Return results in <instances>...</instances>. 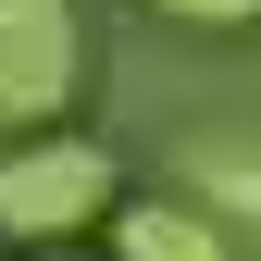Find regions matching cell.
Instances as JSON below:
<instances>
[{"mask_svg":"<svg viewBox=\"0 0 261 261\" xmlns=\"http://www.w3.org/2000/svg\"><path fill=\"white\" fill-rule=\"evenodd\" d=\"M124 199V162L100 137H13L0 149V249H75L87 224H112Z\"/></svg>","mask_w":261,"mask_h":261,"instance_id":"1","label":"cell"},{"mask_svg":"<svg viewBox=\"0 0 261 261\" xmlns=\"http://www.w3.org/2000/svg\"><path fill=\"white\" fill-rule=\"evenodd\" d=\"M38 261H75V249H38Z\"/></svg>","mask_w":261,"mask_h":261,"instance_id":"6","label":"cell"},{"mask_svg":"<svg viewBox=\"0 0 261 261\" xmlns=\"http://www.w3.org/2000/svg\"><path fill=\"white\" fill-rule=\"evenodd\" d=\"M112 261H237L199 199H112Z\"/></svg>","mask_w":261,"mask_h":261,"instance_id":"3","label":"cell"},{"mask_svg":"<svg viewBox=\"0 0 261 261\" xmlns=\"http://www.w3.org/2000/svg\"><path fill=\"white\" fill-rule=\"evenodd\" d=\"M162 25H199V38H237V25H261V0H149Z\"/></svg>","mask_w":261,"mask_h":261,"instance_id":"5","label":"cell"},{"mask_svg":"<svg viewBox=\"0 0 261 261\" xmlns=\"http://www.w3.org/2000/svg\"><path fill=\"white\" fill-rule=\"evenodd\" d=\"M174 199H199L224 237H237V224H261V137H199L187 149V187Z\"/></svg>","mask_w":261,"mask_h":261,"instance_id":"4","label":"cell"},{"mask_svg":"<svg viewBox=\"0 0 261 261\" xmlns=\"http://www.w3.org/2000/svg\"><path fill=\"white\" fill-rule=\"evenodd\" d=\"M87 87V13L75 0H0V149L50 137Z\"/></svg>","mask_w":261,"mask_h":261,"instance_id":"2","label":"cell"}]
</instances>
